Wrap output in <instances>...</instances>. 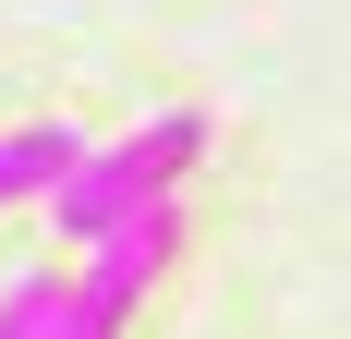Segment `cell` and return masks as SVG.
<instances>
[{
  "label": "cell",
  "mask_w": 351,
  "mask_h": 339,
  "mask_svg": "<svg viewBox=\"0 0 351 339\" xmlns=\"http://www.w3.org/2000/svg\"><path fill=\"white\" fill-rule=\"evenodd\" d=\"M194 158H206V109H158V121H134L121 145H85V158L61 170L49 231H61V242L121 231V218H145L158 194H182V170H194Z\"/></svg>",
  "instance_id": "6da1fadb"
},
{
  "label": "cell",
  "mask_w": 351,
  "mask_h": 339,
  "mask_svg": "<svg viewBox=\"0 0 351 339\" xmlns=\"http://www.w3.org/2000/svg\"><path fill=\"white\" fill-rule=\"evenodd\" d=\"M182 255V194H158L145 218H121V231H97L85 242V267H73V291H61V315L36 339H121L134 327V303L158 291V267Z\"/></svg>",
  "instance_id": "7a4b0ae2"
},
{
  "label": "cell",
  "mask_w": 351,
  "mask_h": 339,
  "mask_svg": "<svg viewBox=\"0 0 351 339\" xmlns=\"http://www.w3.org/2000/svg\"><path fill=\"white\" fill-rule=\"evenodd\" d=\"M73 158H85V134H73V121H25V134H0V218H12V206H36V194H61Z\"/></svg>",
  "instance_id": "3957f363"
}]
</instances>
